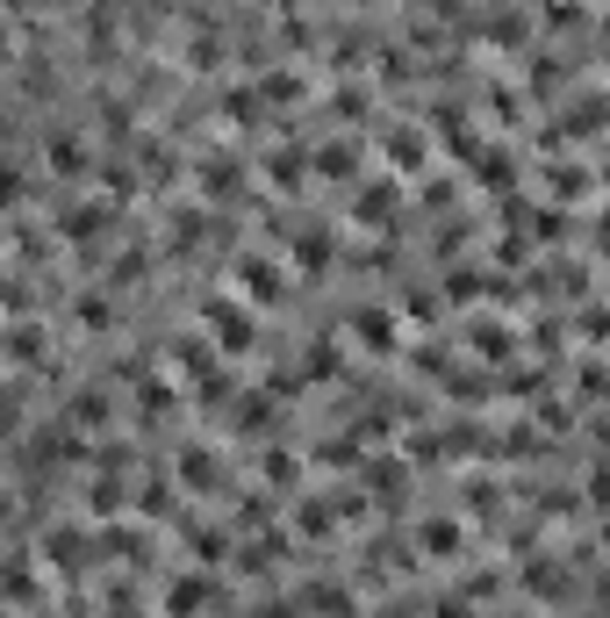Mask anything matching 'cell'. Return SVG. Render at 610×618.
<instances>
[{
  "mask_svg": "<svg viewBox=\"0 0 610 618\" xmlns=\"http://www.w3.org/2000/svg\"><path fill=\"white\" fill-rule=\"evenodd\" d=\"M109 231H115V202H109V194H65V202L51 209V245L94 252Z\"/></svg>",
  "mask_w": 610,
  "mask_h": 618,
  "instance_id": "6da1fadb",
  "label": "cell"
},
{
  "mask_svg": "<svg viewBox=\"0 0 610 618\" xmlns=\"http://www.w3.org/2000/svg\"><path fill=\"white\" fill-rule=\"evenodd\" d=\"M202 338L216 345L223 359H244L258 345V324H252V310H244V295H209L202 303Z\"/></svg>",
  "mask_w": 610,
  "mask_h": 618,
  "instance_id": "7a4b0ae2",
  "label": "cell"
},
{
  "mask_svg": "<svg viewBox=\"0 0 610 618\" xmlns=\"http://www.w3.org/2000/svg\"><path fill=\"white\" fill-rule=\"evenodd\" d=\"M43 173H51L58 188H72V180L94 173V144H87V130H51V138H43Z\"/></svg>",
  "mask_w": 610,
  "mask_h": 618,
  "instance_id": "3957f363",
  "label": "cell"
},
{
  "mask_svg": "<svg viewBox=\"0 0 610 618\" xmlns=\"http://www.w3.org/2000/svg\"><path fill=\"white\" fill-rule=\"evenodd\" d=\"M353 338L366 345V353L388 359V353H403V316L380 310V303H359V310H353Z\"/></svg>",
  "mask_w": 610,
  "mask_h": 618,
  "instance_id": "277c9868",
  "label": "cell"
},
{
  "mask_svg": "<svg viewBox=\"0 0 610 618\" xmlns=\"http://www.w3.org/2000/svg\"><path fill=\"white\" fill-rule=\"evenodd\" d=\"M194 180H202V202H216V209H223V202H244V194H252V173H244L237 159H223V152H209Z\"/></svg>",
  "mask_w": 610,
  "mask_h": 618,
  "instance_id": "5b68a950",
  "label": "cell"
},
{
  "mask_svg": "<svg viewBox=\"0 0 610 618\" xmlns=\"http://www.w3.org/2000/svg\"><path fill=\"white\" fill-rule=\"evenodd\" d=\"M37 554H43V561H51V568H65V576H80V568H87V561H94V554H101V539H87L80 525H51Z\"/></svg>",
  "mask_w": 610,
  "mask_h": 618,
  "instance_id": "8992f818",
  "label": "cell"
},
{
  "mask_svg": "<svg viewBox=\"0 0 610 618\" xmlns=\"http://www.w3.org/2000/svg\"><path fill=\"white\" fill-rule=\"evenodd\" d=\"M209 597H216V576H209V568H187V576L165 582V618H202Z\"/></svg>",
  "mask_w": 610,
  "mask_h": 618,
  "instance_id": "52a82bcc",
  "label": "cell"
},
{
  "mask_svg": "<svg viewBox=\"0 0 610 618\" xmlns=\"http://www.w3.org/2000/svg\"><path fill=\"white\" fill-rule=\"evenodd\" d=\"M237 288L252 295V303H281V295H287V274L266 260V252H244V260H237Z\"/></svg>",
  "mask_w": 610,
  "mask_h": 618,
  "instance_id": "ba28073f",
  "label": "cell"
},
{
  "mask_svg": "<svg viewBox=\"0 0 610 618\" xmlns=\"http://www.w3.org/2000/svg\"><path fill=\"white\" fill-rule=\"evenodd\" d=\"M115 316H122L115 288H80V295H72V324L94 331V338H101V331H115Z\"/></svg>",
  "mask_w": 610,
  "mask_h": 618,
  "instance_id": "9c48e42d",
  "label": "cell"
},
{
  "mask_svg": "<svg viewBox=\"0 0 610 618\" xmlns=\"http://www.w3.org/2000/svg\"><path fill=\"white\" fill-rule=\"evenodd\" d=\"M180 475H187V489L202 496H223V482H231V467H223L209 446H180Z\"/></svg>",
  "mask_w": 610,
  "mask_h": 618,
  "instance_id": "30bf717a",
  "label": "cell"
},
{
  "mask_svg": "<svg viewBox=\"0 0 610 618\" xmlns=\"http://www.w3.org/2000/svg\"><path fill=\"white\" fill-rule=\"evenodd\" d=\"M65 417L80 432H109L115 425V396H109V388H80V396H65Z\"/></svg>",
  "mask_w": 610,
  "mask_h": 618,
  "instance_id": "8fae6325",
  "label": "cell"
},
{
  "mask_svg": "<svg viewBox=\"0 0 610 618\" xmlns=\"http://www.w3.org/2000/svg\"><path fill=\"white\" fill-rule=\"evenodd\" d=\"M258 94H266V109H302V101H309V80H302L295 65H273V72H258Z\"/></svg>",
  "mask_w": 610,
  "mask_h": 618,
  "instance_id": "7c38bea8",
  "label": "cell"
},
{
  "mask_svg": "<svg viewBox=\"0 0 610 618\" xmlns=\"http://www.w3.org/2000/svg\"><path fill=\"white\" fill-rule=\"evenodd\" d=\"M43 353H51V345H43L37 316H8V359H14V374H29Z\"/></svg>",
  "mask_w": 610,
  "mask_h": 618,
  "instance_id": "4fadbf2b",
  "label": "cell"
},
{
  "mask_svg": "<svg viewBox=\"0 0 610 618\" xmlns=\"http://www.w3.org/2000/svg\"><path fill=\"white\" fill-rule=\"evenodd\" d=\"M424 554H431V561H460L467 554V525L460 518H424Z\"/></svg>",
  "mask_w": 610,
  "mask_h": 618,
  "instance_id": "5bb4252c",
  "label": "cell"
},
{
  "mask_svg": "<svg viewBox=\"0 0 610 618\" xmlns=\"http://www.w3.org/2000/svg\"><path fill=\"white\" fill-rule=\"evenodd\" d=\"M101 554H122L130 568H144L151 561V533L144 525H101Z\"/></svg>",
  "mask_w": 610,
  "mask_h": 618,
  "instance_id": "9a60e30c",
  "label": "cell"
},
{
  "mask_svg": "<svg viewBox=\"0 0 610 618\" xmlns=\"http://www.w3.org/2000/svg\"><path fill=\"white\" fill-rule=\"evenodd\" d=\"M37 605H43V597H37V568H29V554H14V561H8V611L29 618Z\"/></svg>",
  "mask_w": 610,
  "mask_h": 618,
  "instance_id": "2e32d148",
  "label": "cell"
},
{
  "mask_svg": "<svg viewBox=\"0 0 610 618\" xmlns=\"http://www.w3.org/2000/svg\"><path fill=\"white\" fill-rule=\"evenodd\" d=\"M366 489L388 504L395 489H409V460H395V454H380V460H366Z\"/></svg>",
  "mask_w": 610,
  "mask_h": 618,
  "instance_id": "e0dca14e",
  "label": "cell"
},
{
  "mask_svg": "<svg viewBox=\"0 0 610 618\" xmlns=\"http://www.w3.org/2000/svg\"><path fill=\"white\" fill-rule=\"evenodd\" d=\"M380 152H388L395 173H417V165H424V138H417V130H388V138H380Z\"/></svg>",
  "mask_w": 610,
  "mask_h": 618,
  "instance_id": "ac0fdd59",
  "label": "cell"
},
{
  "mask_svg": "<svg viewBox=\"0 0 610 618\" xmlns=\"http://www.w3.org/2000/svg\"><path fill=\"white\" fill-rule=\"evenodd\" d=\"M388 216H395V188H388V180L359 188V202H353V223H388Z\"/></svg>",
  "mask_w": 610,
  "mask_h": 618,
  "instance_id": "d6986e66",
  "label": "cell"
},
{
  "mask_svg": "<svg viewBox=\"0 0 610 618\" xmlns=\"http://www.w3.org/2000/svg\"><path fill=\"white\" fill-rule=\"evenodd\" d=\"M302 597H309V611H316V618H338V611H353V590H345V582H309Z\"/></svg>",
  "mask_w": 610,
  "mask_h": 618,
  "instance_id": "ffe728a7",
  "label": "cell"
},
{
  "mask_svg": "<svg viewBox=\"0 0 610 618\" xmlns=\"http://www.w3.org/2000/svg\"><path fill=\"white\" fill-rule=\"evenodd\" d=\"M144 274H151V252H144V245H130V252H122V260L109 266V288H136Z\"/></svg>",
  "mask_w": 610,
  "mask_h": 618,
  "instance_id": "44dd1931",
  "label": "cell"
},
{
  "mask_svg": "<svg viewBox=\"0 0 610 618\" xmlns=\"http://www.w3.org/2000/svg\"><path fill=\"white\" fill-rule=\"evenodd\" d=\"M101 194L122 209V202H136V165H101Z\"/></svg>",
  "mask_w": 610,
  "mask_h": 618,
  "instance_id": "7402d4cb",
  "label": "cell"
},
{
  "mask_svg": "<svg viewBox=\"0 0 610 618\" xmlns=\"http://www.w3.org/2000/svg\"><path fill=\"white\" fill-rule=\"evenodd\" d=\"M258 467H266V489H295V482H302V460L281 454V446H273V454L258 460Z\"/></svg>",
  "mask_w": 610,
  "mask_h": 618,
  "instance_id": "603a6c76",
  "label": "cell"
},
{
  "mask_svg": "<svg viewBox=\"0 0 610 618\" xmlns=\"http://www.w3.org/2000/svg\"><path fill=\"white\" fill-rule=\"evenodd\" d=\"M481 37H488V43H525V14H517V8H496Z\"/></svg>",
  "mask_w": 610,
  "mask_h": 618,
  "instance_id": "cb8c5ba5",
  "label": "cell"
},
{
  "mask_svg": "<svg viewBox=\"0 0 610 618\" xmlns=\"http://www.w3.org/2000/svg\"><path fill=\"white\" fill-rule=\"evenodd\" d=\"M353 165H359V152H353V144H324V152H316V173H324V180H345Z\"/></svg>",
  "mask_w": 610,
  "mask_h": 618,
  "instance_id": "d4e9b609",
  "label": "cell"
},
{
  "mask_svg": "<svg viewBox=\"0 0 610 618\" xmlns=\"http://www.w3.org/2000/svg\"><path fill=\"white\" fill-rule=\"evenodd\" d=\"M252 618H302V611L287 605V597H258V605H252Z\"/></svg>",
  "mask_w": 610,
  "mask_h": 618,
  "instance_id": "484cf974",
  "label": "cell"
}]
</instances>
